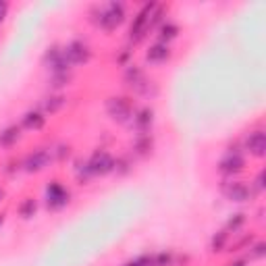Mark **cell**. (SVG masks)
<instances>
[{
	"instance_id": "9c48e42d",
	"label": "cell",
	"mask_w": 266,
	"mask_h": 266,
	"mask_svg": "<svg viewBox=\"0 0 266 266\" xmlns=\"http://www.w3.org/2000/svg\"><path fill=\"white\" fill-rule=\"evenodd\" d=\"M108 110H110V115H113V119L125 121L131 113V106H129L127 100H123V98H113L110 104H108Z\"/></svg>"
},
{
	"instance_id": "2e32d148",
	"label": "cell",
	"mask_w": 266,
	"mask_h": 266,
	"mask_svg": "<svg viewBox=\"0 0 266 266\" xmlns=\"http://www.w3.org/2000/svg\"><path fill=\"white\" fill-rule=\"evenodd\" d=\"M175 36H177V25H173V23L162 25V38H164V40H171V38H175Z\"/></svg>"
},
{
	"instance_id": "277c9868",
	"label": "cell",
	"mask_w": 266,
	"mask_h": 266,
	"mask_svg": "<svg viewBox=\"0 0 266 266\" xmlns=\"http://www.w3.org/2000/svg\"><path fill=\"white\" fill-rule=\"evenodd\" d=\"M63 57L67 59L69 65H79V63H86L90 57V50L88 46H83L81 42H73L63 50Z\"/></svg>"
},
{
	"instance_id": "4fadbf2b",
	"label": "cell",
	"mask_w": 266,
	"mask_h": 266,
	"mask_svg": "<svg viewBox=\"0 0 266 266\" xmlns=\"http://www.w3.org/2000/svg\"><path fill=\"white\" fill-rule=\"evenodd\" d=\"M17 139H19V129L17 127H11L5 133H0V142H3L5 146H11L13 142H17Z\"/></svg>"
},
{
	"instance_id": "52a82bcc",
	"label": "cell",
	"mask_w": 266,
	"mask_h": 266,
	"mask_svg": "<svg viewBox=\"0 0 266 266\" xmlns=\"http://www.w3.org/2000/svg\"><path fill=\"white\" fill-rule=\"evenodd\" d=\"M243 166H245V160L239 152H231L227 154L225 158L220 160V171L225 173V175H235V173H239L243 171Z\"/></svg>"
},
{
	"instance_id": "7a4b0ae2",
	"label": "cell",
	"mask_w": 266,
	"mask_h": 266,
	"mask_svg": "<svg viewBox=\"0 0 266 266\" xmlns=\"http://www.w3.org/2000/svg\"><path fill=\"white\" fill-rule=\"evenodd\" d=\"M152 9H154V7L146 5L142 11L137 13V17H135V21H133V25H131V32H129L133 42H137L139 38H142V36L148 32V27H150V19H152Z\"/></svg>"
},
{
	"instance_id": "6da1fadb",
	"label": "cell",
	"mask_w": 266,
	"mask_h": 266,
	"mask_svg": "<svg viewBox=\"0 0 266 266\" xmlns=\"http://www.w3.org/2000/svg\"><path fill=\"white\" fill-rule=\"evenodd\" d=\"M125 19V7L123 5H117V3H113V5H108V7H104V11H102V15H100V25L104 27V30H115V27L121 23Z\"/></svg>"
},
{
	"instance_id": "5bb4252c",
	"label": "cell",
	"mask_w": 266,
	"mask_h": 266,
	"mask_svg": "<svg viewBox=\"0 0 266 266\" xmlns=\"http://www.w3.org/2000/svg\"><path fill=\"white\" fill-rule=\"evenodd\" d=\"M19 212H21V216H23V218H30V216L36 212V202L27 198V200L19 206Z\"/></svg>"
},
{
	"instance_id": "e0dca14e",
	"label": "cell",
	"mask_w": 266,
	"mask_h": 266,
	"mask_svg": "<svg viewBox=\"0 0 266 266\" xmlns=\"http://www.w3.org/2000/svg\"><path fill=\"white\" fill-rule=\"evenodd\" d=\"M243 222H245V214H235V218H231L229 220V229H239L241 225H243Z\"/></svg>"
},
{
	"instance_id": "5b68a950",
	"label": "cell",
	"mask_w": 266,
	"mask_h": 266,
	"mask_svg": "<svg viewBox=\"0 0 266 266\" xmlns=\"http://www.w3.org/2000/svg\"><path fill=\"white\" fill-rule=\"evenodd\" d=\"M67 202H69V191L63 185H59V183H52L48 187V191H46V204H48V208L57 210V208H63Z\"/></svg>"
},
{
	"instance_id": "8fae6325",
	"label": "cell",
	"mask_w": 266,
	"mask_h": 266,
	"mask_svg": "<svg viewBox=\"0 0 266 266\" xmlns=\"http://www.w3.org/2000/svg\"><path fill=\"white\" fill-rule=\"evenodd\" d=\"M166 57H169V48H166V44H156V46H152L148 50V61H152V63H162Z\"/></svg>"
},
{
	"instance_id": "3957f363",
	"label": "cell",
	"mask_w": 266,
	"mask_h": 266,
	"mask_svg": "<svg viewBox=\"0 0 266 266\" xmlns=\"http://www.w3.org/2000/svg\"><path fill=\"white\" fill-rule=\"evenodd\" d=\"M222 193H225L227 200H231V202H245L251 195V189L245 183H241V181H227V183L222 185Z\"/></svg>"
},
{
	"instance_id": "ac0fdd59",
	"label": "cell",
	"mask_w": 266,
	"mask_h": 266,
	"mask_svg": "<svg viewBox=\"0 0 266 266\" xmlns=\"http://www.w3.org/2000/svg\"><path fill=\"white\" fill-rule=\"evenodd\" d=\"M225 241H227V233H225V231H220L218 237H214V239H212V247H214V251L225 245Z\"/></svg>"
},
{
	"instance_id": "8992f818",
	"label": "cell",
	"mask_w": 266,
	"mask_h": 266,
	"mask_svg": "<svg viewBox=\"0 0 266 266\" xmlns=\"http://www.w3.org/2000/svg\"><path fill=\"white\" fill-rule=\"evenodd\" d=\"M110 169H113V158H110L106 152H96L92 156V160L88 162V171L92 175H102Z\"/></svg>"
},
{
	"instance_id": "30bf717a",
	"label": "cell",
	"mask_w": 266,
	"mask_h": 266,
	"mask_svg": "<svg viewBox=\"0 0 266 266\" xmlns=\"http://www.w3.org/2000/svg\"><path fill=\"white\" fill-rule=\"evenodd\" d=\"M48 160H50V154L46 150H38V152L27 156L25 166H27V171H42L48 164Z\"/></svg>"
},
{
	"instance_id": "7c38bea8",
	"label": "cell",
	"mask_w": 266,
	"mask_h": 266,
	"mask_svg": "<svg viewBox=\"0 0 266 266\" xmlns=\"http://www.w3.org/2000/svg\"><path fill=\"white\" fill-rule=\"evenodd\" d=\"M23 123H25L27 129H40L42 125H44V117H42L40 113H27Z\"/></svg>"
},
{
	"instance_id": "44dd1931",
	"label": "cell",
	"mask_w": 266,
	"mask_h": 266,
	"mask_svg": "<svg viewBox=\"0 0 266 266\" xmlns=\"http://www.w3.org/2000/svg\"><path fill=\"white\" fill-rule=\"evenodd\" d=\"M0 198H3V189H0Z\"/></svg>"
},
{
	"instance_id": "ffe728a7",
	"label": "cell",
	"mask_w": 266,
	"mask_h": 266,
	"mask_svg": "<svg viewBox=\"0 0 266 266\" xmlns=\"http://www.w3.org/2000/svg\"><path fill=\"white\" fill-rule=\"evenodd\" d=\"M233 266H245V262H235Z\"/></svg>"
},
{
	"instance_id": "ba28073f",
	"label": "cell",
	"mask_w": 266,
	"mask_h": 266,
	"mask_svg": "<svg viewBox=\"0 0 266 266\" xmlns=\"http://www.w3.org/2000/svg\"><path fill=\"white\" fill-rule=\"evenodd\" d=\"M245 148L249 154H254L256 158H262L264 156V150H266V137L262 131H254L249 133L247 139H245Z\"/></svg>"
},
{
	"instance_id": "9a60e30c",
	"label": "cell",
	"mask_w": 266,
	"mask_h": 266,
	"mask_svg": "<svg viewBox=\"0 0 266 266\" xmlns=\"http://www.w3.org/2000/svg\"><path fill=\"white\" fill-rule=\"evenodd\" d=\"M125 266H154V258L152 256H142V258H135L133 262L125 264Z\"/></svg>"
},
{
	"instance_id": "d6986e66",
	"label": "cell",
	"mask_w": 266,
	"mask_h": 266,
	"mask_svg": "<svg viewBox=\"0 0 266 266\" xmlns=\"http://www.w3.org/2000/svg\"><path fill=\"white\" fill-rule=\"evenodd\" d=\"M7 11H9V7L5 5V3H0V21L5 19V15H7Z\"/></svg>"
}]
</instances>
